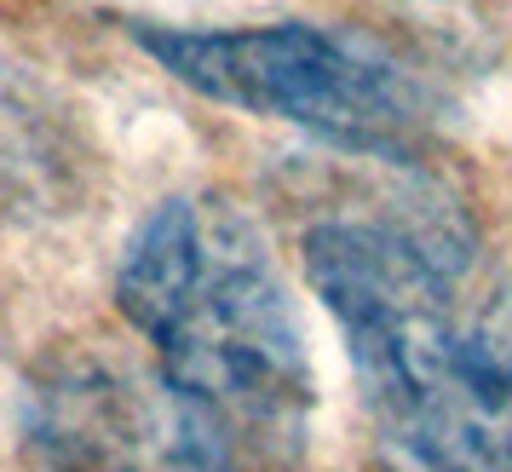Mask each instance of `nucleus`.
Segmentation results:
<instances>
[{
    "instance_id": "obj_1",
    "label": "nucleus",
    "mask_w": 512,
    "mask_h": 472,
    "mask_svg": "<svg viewBox=\"0 0 512 472\" xmlns=\"http://www.w3.org/2000/svg\"><path fill=\"white\" fill-rule=\"evenodd\" d=\"M472 236L426 213H328L305 277L346 334L374 472H512V288H466Z\"/></svg>"
},
{
    "instance_id": "obj_2",
    "label": "nucleus",
    "mask_w": 512,
    "mask_h": 472,
    "mask_svg": "<svg viewBox=\"0 0 512 472\" xmlns=\"http://www.w3.org/2000/svg\"><path fill=\"white\" fill-rule=\"evenodd\" d=\"M116 300L156 369L208 415L231 467L300 461L317 398L305 334L265 236L236 202L213 190L162 202L121 254Z\"/></svg>"
},
{
    "instance_id": "obj_3",
    "label": "nucleus",
    "mask_w": 512,
    "mask_h": 472,
    "mask_svg": "<svg viewBox=\"0 0 512 472\" xmlns=\"http://www.w3.org/2000/svg\"><path fill=\"white\" fill-rule=\"evenodd\" d=\"M139 47L190 93L248 116L294 121L346 150L403 162L438 127V93L357 29H139Z\"/></svg>"
},
{
    "instance_id": "obj_4",
    "label": "nucleus",
    "mask_w": 512,
    "mask_h": 472,
    "mask_svg": "<svg viewBox=\"0 0 512 472\" xmlns=\"http://www.w3.org/2000/svg\"><path fill=\"white\" fill-rule=\"evenodd\" d=\"M24 438L41 472H231L208 415L116 346L52 352L24 392Z\"/></svg>"
},
{
    "instance_id": "obj_5",
    "label": "nucleus",
    "mask_w": 512,
    "mask_h": 472,
    "mask_svg": "<svg viewBox=\"0 0 512 472\" xmlns=\"http://www.w3.org/2000/svg\"><path fill=\"white\" fill-rule=\"evenodd\" d=\"M87 150L29 75L0 64V208L47 213L75 196Z\"/></svg>"
}]
</instances>
